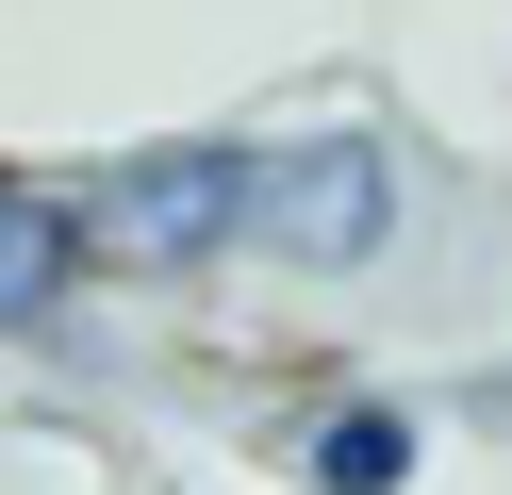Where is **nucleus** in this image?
Returning a JSON list of instances; mask_svg holds the SVG:
<instances>
[{"label": "nucleus", "mask_w": 512, "mask_h": 495, "mask_svg": "<svg viewBox=\"0 0 512 495\" xmlns=\"http://www.w3.org/2000/svg\"><path fill=\"white\" fill-rule=\"evenodd\" d=\"M413 248V149L380 116H281L248 132V215H232V264H281V281H380Z\"/></svg>", "instance_id": "1"}, {"label": "nucleus", "mask_w": 512, "mask_h": 495, "mask_svg": "<svg viewBox=\"0 0 512 495\" xmlns=\"http://www.w3.org/2000/svg\"><path fill=\"white\" fill-rule=\"evenodd\" d=\"M232 215H248V132H133V149L67 165L83 281L116 297H199L232 264Z\"/></svg>", "instance_id": "2"}, {"label": "nucleus", "mask_w": 512, "mask_h": 495, "mask_svg": "<svg viewBox=\"0 0 512 495\" xmlns=\"http://www.w3.org/2000/svg\"><path fill=\"white\" fill-rule=\"evenodd\" d=\"M83 231H67V165H0V347H50L83 314Z\"/></svg>", "instance_id": "3"}, {"label": "nucleus", "mask_w": 512, "mask_h": 495, "mask_svg": "<svg viewBox=\"0 0 512 495\" xmlns=\"http://www.w3.org/2000/svg\"><path fill=\"white\" fill-rule=\"evenodd\" d=\"M281 462L314 495H413L430 479V413H397V396H298L281 413Z\"/></svg>", "instance_id": "4"}]
</instances>
